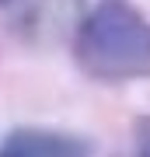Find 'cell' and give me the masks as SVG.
<instances>
[{
    "mask_svg": "<svg viewBox=\"0 0 150 157\" xmlns=\"http://www.w3.org/2000/svg\"><path fill=\"white\" fill-rule=\"evenodd\" d=\"M87 140L60 129L21 126L0 140V157H87Z\"/></svg>",
    "mask_w": 150,
    "mask_h": 157,
    "instance_id": "2",
    "label": "cell"
},
{
    "mask_svg": "<svg viewBox=\"0 0 150 157\" xmlns=\"http://www.w3.org/2000/svg\"><path fill=\"white\" fill-rule=\"evenodd\" d=\"M77 67L94 80L122 84L150 77V21L129 0H101L73 39Z\"/></svg>",
    "mask_w": 150,
    "mask_h": 157,
    "instance_id": "1",
    "label": "cell"
},
{
    "mask_svg": "<svg viewBox=\"0 0 150 157\" xmlns=\"http://www.w3.org/2000/svg\"><path fill=\"white\" fill-rule=\"evenodd\" d=\"M0 4H7V0H0Z\"/></svg>",
    "mask_w": 150,
    "mask_h": 157,
    "instance_id": "4",
    "label": "cell"
},
{
    "mask_svg": "<svg viewBox=\"0 0 150 157\" xmlns=\"http://www.w3.org/2000/svg\"><path fill=\"white\" fill-rule=\"evenodd\" d=\"M136 157H150V115L136 126Z\"/></svg>",
    "mask_w": 150,
    "mask_h": 157,
    "instance_id": "3",
    "label": "cell"
}]
</instances>
